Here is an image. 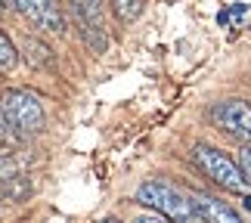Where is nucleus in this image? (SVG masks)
Wrapping results in <instances>:
<instances>
[{"mask_svg":"<svg viewBox=\"0 0 251 223\" xmlns=\"http://www.w3.org/2000/svg\"><path fill=\"white\" fill-rule=\"evenodd\" d=\"M0 112L6 118L9 133L16 137H34L47 127V112L41 96L25 90V87H13V90H3L0 96Z\"/></svg>","mask_w":251,"mask_h":223,"instance_id":"nucleus-1","label":"nucleus"},{"mask_svg":"<svg viewBox=\"0 0 251 223\" xmlns=\"http://www.w3.org/2000/svg\"><path fill=\"white\" fill-rule=\"evenodd\" d=\"M137 201L146 205L149 211H155V214L168 217L171 223H201L192 198L183 196L177 186H171L165 180H146L137 189Z\"/></svg>","mask_w":251,"mask_h":223,"instance_id":"nucleus-2","label":"nucleus"},{"mask_svg":"<svg viewBox=\"0 0 251 223\" xmlns=\"http://www.w3.org/2000/svg\"><path fill=\"white\" fill-rule=\"evenodd\" d=\"M192 161H196V168L205 173L214 186L226 189V192H236V196H245L248 180H245L242 168H239V161H233L226 152L208 146V143H196V146H192Z\"/></svg>","mask_w":251,"mask_h":223,"instance_id":"nucleus-3","label":"nucleus"},{"mask_svg":"<svg viewBox=\"0 0 251 223\" xmlns=\"http://www.w3.org/2000/svg\"><path fill=\"white\" fill-rule=\"evenodd\" d=\"M208 118L217 130L233 137L239 146L251 149V105L245 99H220L208 109Z\"/></svg>","mask_w":251,"mask_h":223,"instance_id":"nucleus-4","label":"nucleus"},{"mask_svg":"<svg viewBox=\"0 0 251 223\" xmlns=\"http://www.w3.org/2000/svg\"><path fill=\"white\" fill-rule=\"evenodd\" d=\"M75 22L81 28V37L93 50L109 47V28H105V3L102 0H69Z\"/></svg>","mask_w":251,"mask_h":223,"instance_id":"nucleus-5","label":"nucleus"},{"mask_svg":"<svg viewBox=\"0 0 251 223\" xmlns=\"http://www.w3.org/2000/svg\"><path fill=\"white\" fill-rule=\"evenodd\" d=\"M9 3L37 31H44V34H62L65 31V16H62L56 0H9Z\"/></svg>","mask_w":251,"mask_h":223,"instance_id":"nucleus-6","label":"nucleus"},{"mask_svg":"<svg viewBox=\"0 0 251 223\" xmlns=\"http://www.w3.org/2000/svg\"><path fill=\"white\" fill-rule=\"evenodd\" d=\"M189 198H192V205H196L201 223H245L233 208L226 205V201L208 196V192H192Z\"/></svg>","mask_w":251,"mask_h":223,"instance_id":"nucleus-7","label":"nucleus"},{"mask_svg":"<svg viewBox=\"0 0 251 223\" xmlns=\"http://www.w3.org/2000/svg\"><path fill=\"white\" fill-rule=\"evenodd\" d=\"M143 6H146V0H112V9H115V16H118L121 22H133V19H140Z\"/></svg>","mask_w":251,"mask_h":223,"instance_id":"nucleus-8","label":"nucleus"},{"mask_svg":"<svg viewBox=\"0 0 251 223\" xmlns=\"http://www.w3.org/2000/svg\"><path fill=\"white\" fill-rule=\"evenodd\" d=\"M16 62H19V53H16L13 41L0 31V74H9V72L16 69Z\"/></svg>","mask_w":251,"mask_h":223,"instance_id":"nucleus-9","label":"nucleus"},{"mask_svg":"<svg viewBox=\"0 0 251 223\" xmlns=\"http://www.w3.org/2000/svg\"><path fill=\"white\" fill-rule=\"evenodd\" d=\"M130 223H171V220L155 214V211H137V214L130 217Z\"/></svg>","mask_w":251,"mask_h":223,"instance_id":"nucleus-10","label":"nucleus"},{"mask_svg":"<svg viewBox=\"0 0 251 223\" xmlns=\"http://www.w3.org/2000/svg\"><path fill=\"white\" fill-rule=\"evenodd\" d=\"M13 173H16L13 161H9V158H0V186H3V183H9V180H13Z\"/></svg>","mask_w":251,"mask_h":223,"instance_id":"nucleus-11","label":"nucleus"},{"mask_svg":"<svg viewBox=\"0 0 251 223\" xmlns=\"http://www.w3.org/2000/svg\"><path fill=\"white\" fill-rule=\"evenodd\" d=\"M239 168H242V173H245V180L251 183V149H245V152H239Z\"/></svg>","mask_w":251,"mask_h":223,"instance_id":"nucleus-12","label":"nucleus"},{"mask_svg":"<svg viewBox=\"0 0 251 223\" xmlns=\"http://www.w3.org/2000/svg\"><path fill=\"white\" fill-rule=\"evenodd\" d=\"M9 140V127H6V118H3V112H0V143H6Z\"/></svg>","mask_w":251,"mask_h":223,"instance_id":"nucleus-13","label":"nucleus"},{"mask_svg":"<svg viewBox=\"0 0 251 223\" xmlns=\"http://www.w3.org/2000/svg\"><path fill=\"white\" fill-rule=\"evenodd\" d=\"M242 201H245V208L251 211V196H242ZM248 223H251V220H248Z\"/></svg>","mask_w":251,"mask_h":223,"instance_id":"nucleus-14","label":"nucleus"},{"mask_svg":"<svg viewBox=\"0 0 251 223\" xmlns=\"http://www.w3.org/2000/svg\"><path fill=\"white\" fill-rule=\"evenodd\" d=\"M100 223H118V220H112V217H109V220H100Z\"/></svg>","mask_w":251,"mask_h":223,"instance_id":"nucleus-15","label":"nucleus"}]
</instances>
